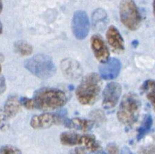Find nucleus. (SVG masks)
<instances>
[{"label": "nucleus", "instance_id": "obj_1", "mask_svg": "<svg viewBox=\"0 0 155 154\" xmlns=\"http://www.w3.org/2000/svg\"><path fill=\"white\" fill-rule=\"evenodd\" d=\"M68 98L67 94L61 89L43 88L35 92L32 100L35 109L49 111L61 107L67 103Z\"/></svg>", "mask_w": 155, "mask_h": 154}, {"label": "nucleus", "instance_id": "obj_2", "mask_svg": "<svg viewBox=\"0 0 155 154\" xmlns=\"http://www.w3.org/2000/svg\"><path fill=\"white\" fill-rule=\"evenodd\" d=\"M101 86V79L98 74L91 73L85 76L76 89V96L79 103L85 105H91L95 103Z\"/></svg>", "mask_w": 155, "mask_h": 154}, {"label": "nucleus", "instance_id": "obj_3", "mask_svg": "<svg viewBox=\"0 0 155 154\" xmlns=\"http://www.w3.org/2000/svg\"><path fill=\"white\" fill-rule=\"evenodd\" d=\"M141 107V101L135 94H126L120 103L117 112L118 120L126 127H131L138 120Z\"/></svg>", "mask_w": 155, "mask_h": 154}, {"label": "nucleus", "instance_id": "obj_4", "mask_svg": "<svg viewBox=\"0 0 155 154\" xmlns=\"http://www.w3.org/2000/svg\"><path fill=\"white\" fill-rule=\"evenodd\" d=\"M24 66L31 74L40 79H49L56 73V66L51 57L37 54L25 61Z\"/></svg>", "mask_w": 155, "mask_h": 154}, {"label": "nucleus", "instance_id": "obj_5", "mask_svg": "<svg viewBox=\"0 0 155 154\" xmlns=\"http://www.w3.org/2000/svg\"><path fill=\"white\" fill-rule=\"evenodd\" d=\"M119 14L121 21L127 28L135 30L141 22V16L133 1H122L120 3Z\"/></svg>", "mask_w": 155, "mask_h": 154}, {"label": "nucleus", "instance_id": "obj_6", "mask_svg": "<svg viewBox=\"0 0 155 154\" xmlns=\"http://www.w3.org/2000/svg\"><path fill=\"white\" fill-rule=\"evenodd\" d=\"M65 111L56 113H44L33 116L31 120V126L36 130L46 129L54 125H66L68 120Z\"/></svg>", "mask_w": 155, "mask_h": 154}, {"label": "nucleus", "instance_id": "obj_7", "mask_svg": "<svg viewBox=\"0 0 155 154\" xmlns=\"http://www.w3.org/2000/svg\"><path fill=\"white\" fill-rule=\"evenodd\" d=\"M72 30L77 39H84L90 30L88 16L84 11H77L74 12L72 19Z\"/></svg>", "mask_w": 155, "mask_h": 154}, {"label": "nucleus", "instance_id": "obj_8", "mask_svg": "<svg viewBox=\"0 0 155 154\" xmlns=\"http://www.w3.org/2000/svg\"><path fill=\"white\" fill-rule=\"evenodd\" d=\"M21 105L17 96H8L4 107L0 110V127H5L9 119L13 118L21 110Z\"/></svg>", "mask_w": 155, "mask_h": 154}, {"label": "nucleus", "instance_id": "obj_9", "mask_svg": "<svg viewBox=\"0 0 155 154\" xmlns=\"http://www.w3.org/2000/svg\"><path fill=\"white\" fill-rule=\"evenodd\" d=\"M122 92V88L120 84L112 82L107 84L103 92L102 105L106 110L113 108L118 103Z\"/></svg>", "mask_w": 155, "mask_h": 154}, {"label": "nucleus", "instance_id": "obj_10", "mask_svg": "<svg viewBox=\"0 0 155 154\" xmlns=\"http://www.w3.org/2000/svg\"><path fill=\"white\" fill-rule=\"evenodd\" d=\"M121 69V63L119 59L110 58L99 66L100 77L106 80L114 79L118 76Z\"/></svg>", "mask_w": 155, "mask_h": 154}, {"label": "nucleus", "instance_id": "obj_11", "mask_svg": "<svg viewBox=\"0 0 155 154\" xmlns=\"http://www.w3.org/2000/svg\"><path fill=\"white\" fill-rule=\"evenodd\" d=\"M91 47L96 59L101 63L109 59L110 52L102 37L99 34H94L91 37Z\"/></svg>", "mask_w": 155, "mask_h": 154}, {"label": "nucleus", "instance_id": "obj_12", "mask_svg": "<svg viewBox=\"0 0 155 154\" xmlns=\"http://www.w3.org/2000/svg\"><path fill=\"white\" fill-rule=\"evenodd\" d=\"M61 69L66 78L70 80H77L81 77L83 69L77 61L72 59H66L61 62Z\"/></svg>", "mask_w": 155, "mask_h": 154}, {"label": "nucleus", "instance_id": "obj_13", "mask_svg": "<svg viewBox=\"0 0 155 154\" xmlns=\"http://www.w3.org/2000/svg\"><path fill=\"white\" fill-rule=\"evenodd\" d=\"M106 38L112 49L115 52H122L125 48L123 37L116 27L111 26L107 30Z\"/></svg>", "mask_w": 155, "mask_h": 154}, {"label": "nucleus", "instance_id": "obj_14", "mask_svg": "<svg viewBox=\"0 0 155 154\" xmlns=\"http://www.w3.org/2000/svg\"><path fill=\"white\" fill-rule=\"evenodd\" d=\"M94 124V122L91 120L74 118L71 120L68 119L65 126L68 128L74 129L79 131H88L93 127Z\"/></svg>", "mask_w": 155, "mask_h": 154}, {"label": "nucleus", "instance_id": "obj_15", "mask_svg": "<svg viewBox=\"0 0 155 154\" xmlns=\"http://www.w3.org/2000/svg\"><path fill=\"white\" fill-rule=\"evenodd\" d=\"M81 136L74 132L65 131L60 135V142L64 145L74 146L81 145Z\"/></svg>", "mask_w": 155, "mask_h": 154}, {"label": "nucleus", "instance_id": "obj_16", "mask_svg": "<svg viewBox=\"0 0 155 154\" xmlns=\"http://www.w3.org/2000/svg\"><path fill=\"white\" fill-rule=\"evenodd\" d=\"M142 92L146 94L155 111V81L147 80L141 86Z\"/></svg>", "mask_w": 155, "mask_h": 154}, {"label": "nucleus", "instance_id": "obj_17", "mask_svg": "<svg viewBox=\"0 0 155 154\" xmlns=\"http://www.w3.org/2000/svg\"><path fill=\"white\" fill-rule=\"evenodd\" d=\"M81 145H84L87 150L93 153L98 151L101 147L95 137L91 134L81 136Z\"/></svg>", "mask_w": 155, "mask_h": 154}, {"label": "nucleus", "instance_id": "obj_18", "mask_svg": "<svg viewBox=\"0 0 155 154\" xmlns=\"http://www.w3.org/2000/svg\"><path fill=\"white\" fill-rule=\"evenodd\" d=\"M152 124H153V120H152V116L150 114H147L145 116L141 126L137 130V140L139 141L141 140L149 132L152 126Z\"/></svg>", "mask_w": 155, "mask_h": 154}, {"label": "nucleus", "instance_id": "obj_19", "mask_svg": "<svg viewBox=\"0 0 155 154\" xmlns=\"http://www.w3.org/2000/svg\"><path fill=\"white\" fill-rule=\"evenodd\" d=\"M15 50L17 53L22 56H28L32 53V47L28 42L18 41L14 45Z\"/></svg>", "mask_w": 155, "mask_h": 154}, {"label": "nucleus", "instance_id": "obj_20", "mask_svg": "<svg viewBox=\"0 0 155 154\" xmlns=\"http://www.w3.org/2000/svg\"><path fill=\"white\" fill-rule=\"evenodd\" d=\"M107 17V14L106 11L103 9H97L92 14V21L93 23L96 24L97 23H101V21L106 20Z\"/></svg>", "mask_w": 155, "mask_h": 154}, {"label": "nucleus", "instance_id": "obj_21", "mask_svg": "<svg viewBox=\"0 0 155 154\" xmlns=\"http://www.w3.org/2000/svg\"><path fill=\"white\" fill-rule=\"evenodd\" d=\"M139 154H155V136L147 145L142 146Z\"/></svg>", "mask_w": 155, "mask_h": 154}, {"label": "nucleus", "instance_id": "obj_22", "mask_svg": "<svg viewBox=\"0 0 155 154\" xmlns=\"http://www.w3.org/2000/svg\"><path fill=\"white\" fill-rule=\"evenodd\" d=\"M0 154H22L21 150L12 145H4L0 147Z\"/></svg>", "mask_w": 155, "mask_h": 154}, {"label": "nucleus", "instance_id": "obj_23", "mask_svg": "<svg viewBox=\"0 0 155 154\" xmlns=\"http://www.w3.org/2000/svg\"><path fill=\"white\" fill-rule=\"evenodd\" d=\"M91 117L92 118V121L94 123H103L106 119L105 114L102 111L100 110H96L92 111L91 114Z\"/></svg>", "mask_w": 155, "mask_h": 154}, {"label": "nucleus", "instance_id": "obj_24", "mask_svg": "<svg viewBox=\"0 0 155 154\" xmlns=\"http://www.w3.org/2000/svg\"><path fill=\"white\" fill-rule=\"evenodd\" d=\"M19 101L21 105H23L25 108L28 109V110H34V109H35L32 98L22 97L19 99Z\"/></svg>", "mask_w": 155, "mask_h": 154}, {"label": "nucleus", "instance_id": "obj_25", "mask_svg": "<svg viewBox=\"0 0 155 154\" xmlns=\"http://www.w3.org/2000/svg\"><path fill=\"white\" fill-rule=\"evenodd\" d=\"M106 150L108 154H119L118 146L114 143H109L106 146Z\"/></svg>", "mask_w": 155, "mask_h": 154}, {"label": "nucleus", "instance_id": "obj_26", "mask_svg": "<svg viewBox=\"0 0 155 154\" xmlns=\"http://www.w3.org/2000/svg\"><path fill=\"white\" fill-rule=\"evenodd\" d=\"M6 89V81L3 76H0V94H3Z\"/></svg>", "mask_w": 155, "mask_h": 154}, {"label": "nucleus", "instance_id": "obj_27", "mask_svg": "<svg viewBox=\"0 0 155 154\" xmlns=\"http://www.w3.org/2000/svg\"><path fill=\"white\" fill-rule=\"evenodd\" d=\"M71 154H86V150L83 147H77L72 151Z\"/></svg>", "mask_w": 155, "mask_h": 154}, {"label": "nucleus", "instance_id": "obj_28", "mask_svg": "<svg viewBox=\"0 0 155 154\" xmlns=\"http://www.w3.org/2000/svg\"><path fill=\"white\" fill-rule=\"evenodd\" d=\"M121 154H134L127 146H124L121 150Z\"/></svg>", "mask_w": 155, "mask_h": 154}, {"label": "nucleus", "instance_id": "obj_29", "mask_svg": "<svg viewBox=\"0 0 155 154\" xmlns=\"http://www.w3.org/2000/svg\"><path fill=\"white\" fill-rule=\"evenodd\" d=\"M2 9H3V4H2V2L1 1H0V13L2 12Z\"/></svg>", "mask_w": 155, "mask_h": 154}, {"label": "nucleus", "instance_id": "obj_30", "mask_svg": "<svg viewBox=\"0 0 155 154\" xmlns=\"http://www.w3.org/2000/svg\"><path fill=\"white\" fill-rule=\"evenodd\" d=\"M2 31H3V26H2V24L0 21V34L2 33Z\"/></svg>", "mask_w": 155, "mask_h": 154}, {"label": "nucleus", "instance_id": "obj_31", "mask_svg": "<svg viewBox=\"0 0 155 154\" xmlns=\"http://www.w3.org/2000/svg\"><path fill=\"white\" fill-rule=\"evenodd\" d=\"M153 12H154V15L155 17V1L153 2Z\"/></svg>", "mask_w": 155, "mask_h": 154}, {"label": "nucleus", "instance_id": "obj_32", "mask_svg": "<svg viewBox=\"0 0 155 154\" xmlns=\"http://www.w3.org/2000/svg\"><path fill=\"white\" fill-rule=\"evenodd\" d=\"M93 154H106V153L104 152H101V151H97V152H94Z\"/></svg>", "mask_w": 155, "mask_h": 154}, {"label": "nucleus", "instance_id": "obj_33", "mask_svg": "<svg viewBox=\"0 0 155 154\" xmlns=\"http://www.w3.org/2000/svg\"><path fill=\"white\" fill-rule=\"evenodd\" d=\"M132 44H133V46H137V45H138V41H132Z\"/></svg>", "mask_w": 155, "mask_h": 154}, {"label": "nucleus", "instance_id": "obj_34", "mask_svg": "<svg viewBox=\"0 0 155 154\" xmlns=\"http://www.w3.org/2000/svg\"><path fill=\"white\" fill-rule=\"evenodd\" d=\"M1 71H2V68H1V65H0V73H1Z\"/></svg>", "mask_w": 155, "mask_h": 154}]
</instances>
